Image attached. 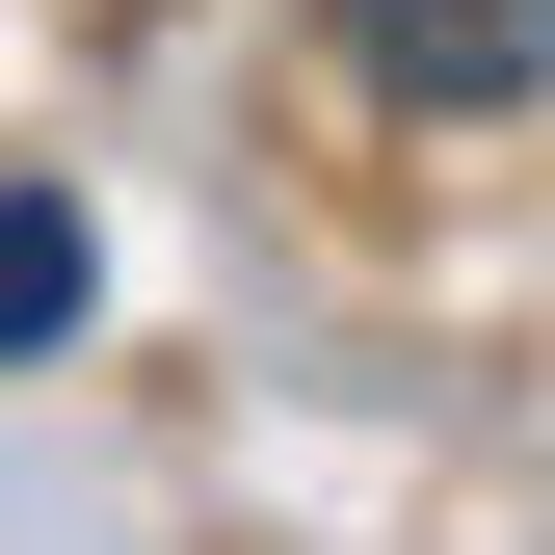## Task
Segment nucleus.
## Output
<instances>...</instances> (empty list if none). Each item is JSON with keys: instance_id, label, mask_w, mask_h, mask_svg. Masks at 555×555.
<instances>
[{"instance_id": "f257e3e1", "label": "nucleus", "mask_w": 555, "mask_h": 555, "mask_svg": "<svg viewBox=\"0 0 555 555\" xmlns=\"http://www.w3.org/2000/svg\"><path fill=\"white\" fill-rule=\"evenodd\" d=\"M344 53L397 106H555V0H344Z\"/></svg>"}, {"instance_id": "f03ea898", "label": "nucleus", "mask_w": 555, "mask_h": 555, "mask_svg": "<svg viewBox=\"0 0 555 555\" xmlns=\"http://www.w3.org/2000/svg\"><path fill=\"white\" fill-rule=\"evenodd\" d=\"M80 292H106V238L53 212V185H0V371H27V344H80Z\"/></svg>"}]
</instances>
